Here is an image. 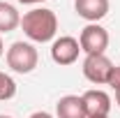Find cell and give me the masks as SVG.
Wrapping results in <instances>:
<instances>
[{
	"label": "cell",
	"instance_id": "4fadbf2b",
	"mask_svg": "<svg viewBox=\"0 0 120 118\" xmlns=\"http://www.w3.org/2000/svg\"><path fill=\"white\" fill-rule=\"evenodd\" d=\"M21 5H39V2H46V0H16Z\"/></svg>",
	"mask_w": 120,
	"mask_h": 118
},
{
	"label": "cell",
	"instance_id": "9a60e30c",
	"mask_svg": "<svg viewBox=\"0 0 120 118\" xmlns=\"http://www.w3.org/2000/svg\"><path fill=\"white\" fill-rule=\"evenodd\" d=\"M116 102H118V106H120V93H116Z\"/></svg>",
	"mask_w": 120,
	"mask_h": 118
},
{
	"label": "cell",
	"instance_id": "2e32d148",
	"mask_svg": "<svg viewBox=\"0 0 120 118\" xmlns=\"http://www.w3.org/2000/svg\"><path fill=\"white\" fill-rule=\"evenodd\" d=\"M88 118H109V116H88Z\"/></svg>",
	"mask_w": 120,
	"mask_h": 118
},
{
	"label": "cell",
	"instance_id": "8fae6325",
	"mask_svg": "<svg viewBox=\"0 0 120 118\" xmlns=\"http://www.w3.org/2000/svg\"><path fill=\"white\" fill-rule=\"evenodd\" d=\"M106 86H111L116 93H120V65H113V70H111V76H109Z\"/></svg>",
	"mask_w": 120,
	"mask_h": 118
},
{
	"label": "cell",
	"instance_id": "ba28073f",
	"mask_svg": "<svg viewBox=\"0 0 120 118\" xmlns=\"http://www.w3.org/2000/svg\"><path fill=\"white\" fill-rule=\"evenodd\" d=\"M56 116L58 118H88L83 100L79 95H65L56 104Z\"/></svg>",
	"mask_w": 120,
	"mask_h": 118
},
{
	"label": "cell",
	"instance_id": "6da1fadb",
	"mask_svg": "<svg viewBox=\"0 0 120 118\" xmlns=\"http://www.w3.org/2000/svg\"><path fill=\"white\" fill-rule=\"evenodd\" d=\"M21 28L26 32V37L37 42V44H46L56 37L58 32V19L53 9L46 7H35L21 16Z\"/></svg>",
	"mask_w": 120,
	"mask_h": 118
},
{
	"label": "cell",
	"instance_id": "52a82bcc",
	"mask_svg": "<svg viewBox=\"0 0 120 118\" xmlns=\"http://www.w3.org/2000/svg\"><path fill=\"white\" fill-rule=\"evenodd\" d=\"M74 9L88 23H97L109 14V0H74Z\"/></svg>",
	"mask_w": 120,
	"mask_h": 118
},
{
	"label": "cell",
	"instance_id": "30bf717a",
	"mask_svg": "<svg viewBox=\"0 0 120 118\" xmlns=\"http://www.w3.org/2000/svg\"><path fill=\"white\" fill-rule=\"evenodd\" d=\"M14 95H16V81L9 76V74L0 72V102L12 100Z\"/></svg>",
	"mask_w": 120,
	"mask_h": 118
},
{
	"label": "cell",
	"instance_id": "5bb4252c",
	"mask_svg": "<svg viewBox=\"0 0 120 118\" xmlns=\"http://www.w3.org/2000/svg\"><path fill=\"white\" fill-rule=\"evenodd\" d=\"M2 53H5V44H2V37H0V58H2Z\"/></svg>",
	"mask_w": 120,
	"mask_h": 118
},
{
	"label": "cell",
	"instance_id": "277c9868",
	"mask_svg": "<svg viewBox=\"0 0 120 118\" xmlns=\"http://www.w3.org/2000/svg\"><path fill=\"white\" fill-rule=\"evenodd\" d=\"M111 70H113V63L104 53L86 56V60H83V76L95 86H106V81L111 76Z\"/></svg>",
	"mask_w": 120,
	"mask_h": 118
},
{
	"label": "cell",
	"instance_id": "8992f818",
	"mask_svg": "<svg viewBox=\"0 0 120 118\" xmlns=\"http://www.w3.org/2000/svg\"><path fill=\"white\" fill-rule=\"evenodd\" d=\"M81 100H83V106H86L88 116H109V111H111V97L104 90H97V88L86 90L81 95Z\"/></svg>",
	"mask_w": 120,
	"mask_h": 118
},
{
	"label": "cell",
	"instance_id": "7c38bea8",
	"mask_svg": "<svg viewBox=\"0 0 120 118\" xmlns=\"http://www.w3.org/2000/svg\"><path fill=\"white\" fill-rule=\"evenodd\" d=\"M28 118H53L49 111H35V114H30Z\"/></svg>",
	"mask_w": 120,
	"mask_h": 118
},
{
	"label": "cell",
	"instance_id": "9c48e42d",
	"mask_svg": "<svg viewBox=\"0 0 120 118\" xmlns=\"http://www.w3.org/2000/svg\"><path fill=\"white\" fill-rule=\"evenodd\" d=\"M21 26V14L14 5L0 0V32H12Z\"/></svg>",
	"mask_w": 120,
	"mask_h": 118
},
{
	"label": "cell",
	"instance_id": "7a4b0ae2",
	"mask_svg": "<svg viewBox=\"0 0 120 118\" xmlns=\"http://www.w3.org/2000/svg\"><path fill=\"white\" fill-rule=\"evenodd\" d=\"M5 58H7V65L16 74H30L37 67V63H39V53H37V49L30 42L19 39V42H14L7 49V56Z\"/></svg>",
	"mask_w": 120,
	"mask_h": 118
},
{
	"label": "cell",
	"instance_id": "3957f363",
	"mask_svg": "<svg viewBox=\"0 0 120 118\" xmlns=\"http://www.w3.org/2000/svg\"><path fill=\"white\" fill-rule=\"evenodd\" d=\"M79 44L86 56H95V53H104L109 49V32L102 28L99 23H88L79 35Z\"/></svg>",
	"mask_w": 120,
	"mask_h": 118
},
{
	"label": "cell",
	"instance_id": "5b68a950",
	"mask_svg": "<svg viewBox=\"0 0 120 118\" xmlns=\"http://www.w3.org/2000/svg\"><path fill=\"white\" fill-rule=\"evenodd\" d=\"M79 53H81V44H79V39L74 37H69V35H62L58 39H53V44H51V58L56 65H74L76 60H79Z\"/></svg>",
	"mask_w": 120,
	"mask_h": 118
},
{
	"label": "cell",
	"instance_id": "e0dca14e",
	"mask_svg": "<svg viewBox=\"0 0 120 118\" xmlns=\"http://www.w3.org/2000/svg\"><path fill=\"white\" fill-rule=\"evenodd\" d=\"M0 118H12V116H5V114H0Z\"/></svg>",
	"mask_w": 120,
	"mask_h": 118
}]
</instances>
